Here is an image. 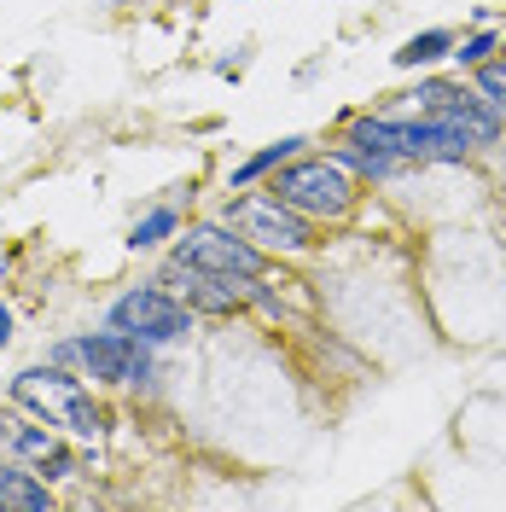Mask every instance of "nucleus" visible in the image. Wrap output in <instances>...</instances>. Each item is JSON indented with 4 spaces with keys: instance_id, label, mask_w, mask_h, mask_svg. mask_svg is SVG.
<instances>
[{
    "instance_id": "f257e3e1",
    "label": "nucleus",
    "mask_w": 506,
    "mask_h": 512,
    "mask_svg": "<svg viewBox=\"0 0 506 512\" xmlns=\"http://www.w3.org/2000/svg\"><path fill=\"white\" fill-rule=\"evenodd\" d=\"M12 402L30 408L35 419H47L53 431H70L76 443H99V437L111 431L105 402H99L76 373H64L59 361H47V367H24V373L12 379Z\"/></svg>"
},
{
    "instance_id": "f03ea898",
    "label": "nucleus",
    "mask_w": 506,
    "mask_h": 512,
    "mask_svg": "<svg viewBox=\"0 0 506 512\" xmlns=\"http://www.w3.org/2000/svg\"><path fill=\"white\" fill-rule=\"evenodd\" d=\"M268 192L285 198L291 210H303L315 227L320 222H344L349 210L361 204V181H355L332 152H326V158H303V152L285 158L280 169L268 175Z\"/></svg>"
},
{
    "instance_id": "7ed1b4c3",
    "label": "nucleus",
    "mask_w": 506,
    "mask_h": 512,
    "mask_svg": "<svg viewBox=\"0 0 506 512\" xmlns=\"http://www.w3.org/2000/svg\"><path fill=\"white\" fill-rule=\"evenodd\" d=\"M47 361H59V367L76 361L88 379L111 384V390H146V384L158 379L152 344L128 338V332H117V326H105V332H82V338H64V344H53Z\"/></svg>"
},
{
    "instance_id": "20e7f679",
    "label": "nucleus",
    "mask_w": 506,
    "mask_h": 512,
    "mask_svg": "<svg viewBox=\"0 0 506 512\" xmlns=\"http://www.w3.org/2000/svg\"><path fill=\"white\" fill-rule=\"evenodd\" d=\"M222 222L233 227V233H245L256 251L268 256H303L315 251V222L303 216V210H291L285 198H274V192H233L222 204Z\"/></svg>"
},
{
    "instance_id": "39448f33",
    "label": "nucleus",
    "mask_w": 506,
    "mask_h": 512,
    "mask_svg": "<svg viewBox=\"0 0 506 512\" xmlns=\"http://www.w3.org/2000/svg\"><path fill=\"white\" fill-rule=\"evenodd\" d=\"M181 262H192V268H204V274H222V280H239V286H251V280H262L268 274V262L274 256L256 251L245 233H233V227L216 216V222H192L175 233V251Z\"/></svg>"
},
{
    "instance_id": "423d86ee",
    "label": "nucleus",
    "mask_w": 506,
    "mask_h": 512,
    "mask_svg": "<svg viewBox=\"0 0 506 512\" xmlns=\"http://www.w3.org/2000/svg\"><path fill=\"white\" fill-rule=\"evenodd\" d=\"M192 309L175 297L169 286H134L123 291L117 303H111V315H105V326H117V332H128V338H140V344H152V350H163V344H181L192 332Z\"/></svg>"
},
{
    "instance_id": "0eeeda50",
    "label": "nucleus",
    "mask_w": 506,
    "mask_h": 512,
    "mask_svg": "<svg viewBox=\"0 0 506 512\" xmlns=\"http://www.w3.org/2000/svg\"><path fill=\"white\" fill-rule=\"evenodd\" d=\"M158 286H169L181 303H187L192 315H216V320H233L245 309V286L239 280H222V274H204V268H192L181 256H169L158 274Z\"/></svg>"
},
{
    "instance_id": "6e6552de",
    "label": "nucleus",
    "mask_w": 506,
    "mask_h": 512,
    "mask_svg": "<svg viewBox=\"0 0 506 512\" xmlns=\"http://www.w3.org/2000/svg\"><path fill=\"white\" fill-rule=\"evenodd\" d=\"M303 146H309L303 134H285V140H274V146H262V152H251L245 163H233L227 187H233V192H245V187H256V181H268V175H274V169H280L285 158H297Z\"/></svg>"
},
{
    "instance_id": "1a4fd4ad",
    "label": "nucleus",
    "mask_w": 506,
    "mask_h": 512,
    "mask_svg": "<svg viewBox=\"0 0 506 512\" xmlns=\"http://www.w3.org/2000/svg\"><path fill=\"white\" fill-rule=\"evenodd\" d=\"M0 507L6 512H53V483L41 478V472H30V466H18L6 478V489H0Z\"/></svg>"
},
{
    "instance_id": "9d476101",
    "label": "nucleus",
    "mask_w": 506,
    "mask_h": 512,
    "mask_svg": "<svg viewBox=\"0 0 506 512\" xmlns=\"http://www.w3.org/2000/svg\"><path fill=\"white\" fill-rule=\"evenodd\" d=\"M454 41H460L454 30H419V35H408V41L390 53V64H396V70H425V64L448 59V53H454Z\"/></svg>"
},
{
    "instance_id": "9b49d317",
    "label": "nucleus",
    "mask_w": 506,
    "mask_h": 512,
    "mask_svg": "<svg viewBox=\"0 0 506 512\" xmlns=\"http://www.w3.org/2000/svg\"><path fill=\"white\" fill-rule=\"evenodd\" d=\"M175 233H181V210L158 204V210H146L140 222L128 227V251H158L163 239H175Z\"/></svg>"
},
{
    "instance_id": "f8f14e48",
    "label": "nucleus",
    "mask_w": 506,
    "mask_h": 512,
    "mask_svg": "<svg viewBox=\"0 0 506 512\" xmlns=\"http://www.w3.org/2000/svg\"><path fill=\"white\" fill-rule=\"evenodd\" d=\"M332 158L344 163V169L355 175V181H390V175L402 169V163L390 158V152H373V146H355V140H344V146H338Z\"/></svg>"
},
{
    "instance_id": "ddd939ff",
    "label": "nucleus",
    "mask_w": 506,
    "mask_h": 512,
    "mask_svg": "<svg viewBox=\"0 0 506 512\" xmlns=\"http://www.w3.org/2000/svg\"><path fill=\"white\" fill-rule=\"evenodd\" d=\"M472 94L489 99V105L506 117V59H483V64H477V70H472Z\"/></svg>"
},
{
    "instance_id": "4468645a",
    "label": "nucleus",
    "mask_w": 506,
    "mask_h": 512,
    "mask_svg": "<svg viewBox=\"0 0 506 512\" xmlns=\"http://www.w3.org/2000/svg\"><path fill=\"white\" fill-rule=\"evenodd\" d=\"M495 53H501V35H495V30H477V35H466V41H454V53H448V59H460L466 70H477V64L495 59Z\"/></svg>"
},
{
    "instance_id": "2eb2a0df",
    "label": "nucleus",
    "mask_w": 506,
    "mask_h": 512,
    "mask_svg": "<svg viewBox=\"0 0 506 512\" xmlns=\"http://www.w3.org/2000/svg\"><path fill=\"white\" fill-rule=\"evenodd\" d=\"M12 344V309H6V297H0V350Z\"/></svg>"
},
{
    "instance_id": "dca6fc26",
    "label": "nucleus",
    "mask_w": 506,
    "mask_h": 512,
    "mask_svg": "<svg viewBox=\"0 0 506 512\" xmlns=\"http://www.w3.org/2000/svg\"><path fill=\"white\" fill-rule=\"evenodd\" d=\"M12 472H18V466H12V460L0 454V489H6V478H12Z\"/></svg>"
},
{
    "instance_id": "f3484780",
    "label": "nucleus",
    "mask_w": 506,
    "mask_h": 512,
    "mask_svg": "<svg viewBox=\"0 0 506 512\" xmlns=\"http://www.w3.org/2000/svg\"><path fill=\"white\" fill-rule=\"evenodd\" d=\"M117 6H128V0H117Z\"/></svg>"
}]
</instances>
